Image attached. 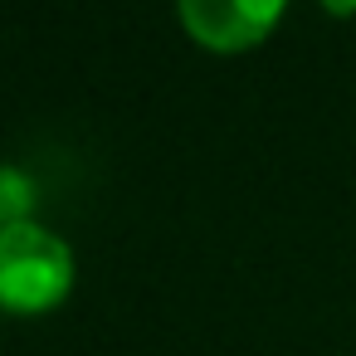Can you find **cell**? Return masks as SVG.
I'll return each instance as SVG.
<instances>
[{
	"label": "cell",
	"mask_w": 356,
	"mask_h": 356,
	"mask_svg": "<svg viewBox=\"0 0 356 356\" xmlns=\"http://www.w3.org/2000/svg\"><path fill=\"white\" fill-rule=\"evenodd\" d=\"M74 288V254L64 239L30 220L0 225V307L6 312H49Z\"/></svg>",
	"instance_id": "1"
},
{
	"label": "cell",
	"mask_w": 356,
	"mask_h": 356,
	"mask_svg": "<svg viewBox=\"0 0 356 356\" xmlns=\"http://www.w3.org/2000/svg\"><path fill=\"white\" fill-rule=\"evenodd\" d=\"M176 6L186 35L220 54H239L259 44L283 15V0H176Z\"/></svg>",
	"instance_id": "2"
},
{
	"label": "cell",
	"mask_w": 356,
	"mask_h": 356,
	"mask_svg": "<svg viewBox=\"0 0 356 356\" xmlns=\"http://www.w3.org/2000/svg\"><path fill=\"white\" fill-rule=\"evenodd\" d=\"M327 10H337V15H356V0H322Z\"/></svg>",
	"instance_id": "3"
}]
</instances>
